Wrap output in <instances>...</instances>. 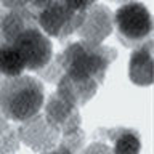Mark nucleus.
<instances>
[{
    "label": "nucleus",
    "instance_id": "nucleus-13",
    "mask_svg": "<svg viewBox=\"0 0 154 154\" xmlns=\"http://www.w3.org/2000/svg\"><path fill=\"white\" fill-rule=\"evenodd\" d=\"M79 154H112V151H111L109 144L106 141L95 138V141L91 143L90 146H87L84 151H80Z\"/></svg>",
    "mask_w": 154,
    "mask_h": 154
},
{
    "label": "nucleus",
    "instance_id": "nucleus-6",
    "mask_svg": "<svg viewBox=\"0 0 154 154\" xmlns=\"http://www.w3.org/2000/svg\"><path fill=\"white\" fill-rule=\"evenodd\" d=\"M43 106H45L43 117H45L47 124L56 128L61 133V138L84 132L80 127L79 106L72 103L67 96L61 95L60 91H55L48 96L47 103H43Z\"/></svg>",
    "mask_w": 154,
    "mask_h": 154
},
{
    "label": "nucleus",
    "instance_id": "nucleus-2",
    "mask_svg": "<svg viewBox=\"0 0 154 154\" xmlns=\"http://www.w3.org/2000/svg\"><path fill=\"white\" fill-rule=\"evenodd\" d=\"M43 103V85L32 75L10 77L0 84V112L7 120L26 122L40 112Z\"/></svg>",
    "mask_w": 154,
    "mask_h": 154
},
{
    "label": "nucleus",
    "instance_id": "nucleus-10",
    "mask_svg": "<svg viewBox=\"0 0 154 154\" xmlns=\"http://www.w3.org/2000/svg\"><path fill=\"white\" fill-rule=\"evenodd\" d=\"M128 77L133 84L148 87L152 84V40L135 48L128 63Z\"/></svg>",
    "mask_w": 154,
    "mask_h": 154
},
{
    "label": "nucleus",
    "instance_id": "nucleus-3",
    "mask_svg": "<svg viewBox=\"0 0 154 154\" xmlns=\"http://www.w3.org/2000/svg\"><path fill=\"white\" fill-rule=\"evenodd\" d=\"M93 2H34L37 26L47 37L66 40L79 31Z\"/></svg>",
    "mask_w": 154,
    "mask_h": 154
},
{
    "label": "nucleus",
    "instance_id": "nucleus-9",
    "mask_svg": "<svg viewBox=\"0 0 154 154\" xmlns=\"http://www.w3.org/2000/svg\"><path fill=\"white\" fill-rule=\"evenodd\" d=\"M95 138L108 143L112 154H140V151H141V137L135 128H100Z\"/></svg>",
    "mask_w": 154,
    "mask_h": 154
},
{
    "label": "nucleus",
    "instance_id": "nucleus-8",
    "mask_svg": "<svg viewBox=\"0 0 154 154\" xmlns=\"http://www.w3.org/2000/svg\"><path fill=\"white\" fill-rule=\"evenodd\" d=\"M112 13L108 7L100 3H91L77 34L82 40L90 45H101V42L112 32Z\"/></svg>",
    "mask_w": 154,
    "mask_h": 154
},
{
    "label": "nucleus",
    "instance_id": "nucleus-4",
    "mask_svg": "<svg viewBox=\"0 0 154 154\" xmlns=\"http://www.w3.org/2000/svg\"><path fill=\"white\" fill-rule=\"evenodd\" d=\"M112 26H116L119 40L125 47L137 48L151 37L152 18L143 3L130 2L119 7L112 14Z\"/></svg>",
    "mask_w": 154,
    "mask_h": 154
},
{
    "label": "nucleus",
    "instance_id": "nucleus-1",
    "mask_svg": "<svg viewBox=\"0 0 154 154\" xmlns=\"http://www.w3.org/2000/svg\"><path fill=\"white\" fill-rule=\"evenodd\" d=\"M116 58L117 51L114 48L79 40L69 43L55 61L38 74L48 82H56V91L80 108L95 96L98 87L104 82L106 71Z\"/></svg>",
    "mask_w": 154,
    "mask_h": 154
},
{
    "label": "nucleus",
    "instance_id": "nucleus-11",
    "mask_svg": "<svg viewBox=\"0 0 154 154\" xmlns=\"http://www.w3.org/2000/svg\"><path fill=\"white\" fill-rule=\"evenodd\" d=\"M24 63L18 51L8 43L0 45V75H5V79L10 77H19L23 75Z\"/></svg>",
    "mask_w": 154,
    "mask_h": 154
},
{
    "label": "nucleus",
    "instance_id": "nucleus-15",
    "mask_svg": "<svg viewBox=\"0 0 154 154\" xmlns=\"http://www.w3.org/2000/svg\"><path fill=\"white\" fill-rule=\"evenodd\" d=\"M8 127H10V125H8V120L2 116V112H0V135H2L5 130H8Z\"/></svg>",
    "mask_w": 154,
    "mask_h": 154
},
{
    "label": "nucleus",
    "instance_id": "nucleus-16",
    "mask_svg": "<svg viewBox=\"0 0 154 154\" xmlns=\"http://www.w3.org/2000/svg\"><path fill=\"white\" fill-rule=\"evenodd\" d=\"M2 80H3V79H2V75H0V84H2Z\"/></svg>",
    "mask_w": 154,
    "mask_h": 154
},
{
    "label": "nucleus",
    "instance_id": "nucleus-5",
    "mask_svg": "<svg viewBox=\"0 0 154 154\" xmlns=\"http://www.w3.org/2000/svg\"><path fill=\"white\" fill-rule=\"evenodd\" d=\"M18 55L21 56L24 63V69L27 71H37L42 72L47 69L53 58V47L51 42L45 34H43L38 26L27 27L19 35H16L11 42H8Z\"/></svg>",
    "mask_w": 154,
    "mask_h": 154
},
{
    "label": "nucleus",
    "instance_id": "nucleus-12",
    "mask_svg": "<svg viewBox=\"0 0 154 154\" xmlns=\"http://www.w3.org/2000/svg\"><path fill=\"white\" fill-rule=\"evenodd\" d=\"M19 148V138L18 132L11 127L0 135V154H13Z\"/></svg>",
    "mask_w": 154,
    "mask_h": 154
},
{
    "label": "nucleus",
    "instance_id": "nucleus-14",
    "mask_svg": "<svg viewBox=\"0 0 154 154\" xmlns=\"http://www.w3.org/2000/svg\"><path fill=\"white\" fill-rule=\"evenodd\" d=\"M42 154H74V152H72L69 148H66L64 144L58 143V146H56V148L50 149V151H45V152H42Z\"/></svg>",
    "mask_w": 154,
    "mask_h": 154
},
{
    "label": "nucleus",
    "instance_id": "nucleus-7",
    "mask_svg": "<svg viewBox=\"0 0 154 154\" xmlns=\"http://www.w3.org/2000/svg\"><path fill=\"white\" fill-rule=\"evenodd\" d=\"M16 132L19 141L26 143L29 148L37 152H45L56 148L61 138V133L56 128H53L50 124H47L43 114L40 112L34 116L32 119L23 122Z\"/></svg>",
    "mask_w": 154,
    "mask_h": 154
}]
</instances>
